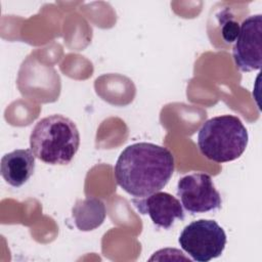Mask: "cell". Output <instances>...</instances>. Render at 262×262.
<instances>
[{"label":"cell","instance_id":"1","mask_svg":"<svg viewBox=\"0 0 262 262\" xmlns=\"http://www.w3.org/2000/svg\"><path fill=\"white\" fill-rule=\"evenodd\" d=\"M174 169V157L167 147L137 142L120 154L114 171L121 188L132 196L145 198L164 188Z\"/></svg>","mask_w":262,"mask_h":262},{"label":"cell","instance_id":"10","mask_svg":"<svg viewBox=\"0 0 262 262\" xmlns=\"http://www.w3.org/2000/svg\"><path fill=\"white\" fill-rule=\"evenodd\" d=\"M238 31H239V25L235 20L229 17H226V19L222 21V37L225 40V42L227 43L234 42L237 37Z\"/></svg>","mask_w":262,"mask_h":262},{"label":"cell","instance_id":"3","mask_svg":"<svg viewBox=\"0 0 262 262\" xmlns=\"http://www.w3.org/2000/svg\"><path fill=\"white\" fill-rule=\"evenodd\" d=\"M248 131L233 115L217 116L206 121L198 133V146L208 160L226 163L238 159L248 145Z\"/></svg>","mask_w":262,"mask_h":262},{"label":"cell","instance_id":"2","mask_svg":"<svg viewBox=\"0 0 262 262\" xmlns=\"http://www.w3.org/2000/svg\"><path fill=\"white\" fill-rule=\"evenodd\" d=\"M80 146L76 124L62 115L39 120L30 135V147L37 159L49 165H68Z\"/></svg>","mask_w":262,"mask_h":262},{"label":"cell","instance_id":"4","mask_svg":"<svg viewBox=\"0 0 262 262\" xmlns=\"http://www.w3.org/2000/svg\"><path fill=\"white\" fill-rule=\"evenodd\" d=\"M226 242L224 229L215 220L210 219L190 222L178 237L182 250L196 262H208L221 256Z\"/></svg>","mask_w":262,"mask_h":262},{"label":"cell","instance_id":"8","mask_svg":"<svg viewBox=\"0 0 262 262\" xmlns=\"http://www.w3.org/2000/svg\"><path fill=\"white\" fill-rule=\"evenodd\" d=\"M35 158L32 149H15L5 154L1 159V176L13 187L24 185L34 174Z\"/></svg>","mask_w":262,"mask_h":262},{"label":"cell","instance_id":"7","mask_svg":"<svg viewBox=\"0 0 262 262\" xmlns=\"http://www.w3.org/2000/svg\"><path fill=\"white\" fill-rule=\"evenodd\" d=\"M132 204L140 214H147L152 223L163 229L171 228L176 220H183L185 216L180 201L165 191H157L145 198L133 199Z\"/></svg>","mask_w":262,"mask_h":262},{"label":"cell","instance_id":"9","mask_svg":"<svg viewBox=\"0 0 262 262\" xmlns=\"http://www.w3.org/2000/svg\"><path fill=\"white\" fill-rule=\"evenodd\" d=\"M105 214L104 204L96 198L78 200L72 210L76 226L83 231H89L100 226L105 219Z\"/></svg>","mask_w":262,"mask_h":262},{"label":"cell","instance_id":"5","mask_svg":"<svg viewBox=\"0 0 262 262\" xmlns=\"http://www.w3.org/2000/svg\"><path fill=\"white\" fill-rule=\"evenodd\" d=\"M177 195L183 208L191 215L216 211L222 200L209 174L191 173L181 177L177 183Z\"/></svg>","mask_w":262,"mask_h":262},{"label":"cell","instance_id":"6","mask_svg":"<svg viewBox=\"0 0 262 262\" xmlns=\"http://www.w3.org/2000/svg\"><path fill=\"white\" fill-rule=\"evenodd\" d=\"M236 68L242 72L260 70L262 66V15H250L239 26L232 48Z\"/></svg>","mask_w":262,"mask_h":262}]
</instances>
